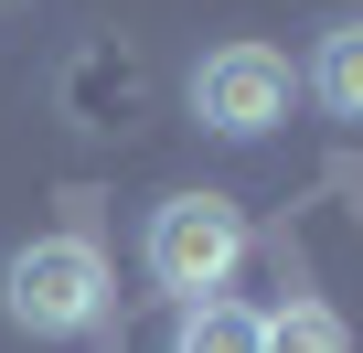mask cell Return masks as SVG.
<instances>
[{
  "label": "cell",
  "mask_w": 363,
  "mask_h": 353,
  "mask_svg": "<svg viewBox=\"0 0 363 353\" xmlns=\"http://www.w3.org/2000/svg\"><path fill=\"white\" fill-rule=\"evenodd\" d=\"M0 310H11L33 342H75L107 321V257L86 236H33L11 268H0Z\"/></svg>",
  "instance_id": "cell-1"
},
{
  "label": "cell",
  "mask_w": 363,
  "mask_h": 353,
  "mask_svg": "<svg viewBox=\"0 0 363 353\" xmlns=\"http://www.w3.org/2000/svg\"><path fill=\"white\" fill-rule=\"evenodd\" d=\"M139 257H150V278H160L182 310H193V300H225V278L246 268V214H235L225 193H171V204H150Z\"/></svg>",
  "instance_id": "cell-2"
},
{
  "label": "cell",
  "mask_w": 363,
  "mask_h": 353,
  "mask_svg": "<svg viewBox=\"0 0 363 353\" xmlns=\"http://www.w3.org/2000/svg\"><path fill=\"white\" fill-rule=\"evenodd\" d=\"M289 97H299V75H289V54H267V43H214V54L193 65V118H203L214 139H267V129H289Z\"/></svg>",
  "instance_id": "cell-3"
},
{
  "label": "cell",
  "mask_w": 363,
  "mask_h": 353,
  "mask_svg": "<svg viewBox=\"0 0 363 353\" xmlns=\"http://www.w3.org/2000/svg\"><path fill=\"white\" fill-rule=\"evenodd\" d=\"M299 86L320 97V118H342V129H363V22H331Z\"/></svg>",
  "instance_id": "cell-4"
},
{
  "label": "cell",
  "mask_w": 363,
  "mask_h": 353,
  "mask_svg": "<svg viewBox=\"0 0 363 353\" xmlns=\"http://www.w3.org/2000/svg\"><path fill=\"white\" fill-rule=\"evenodd\" d=\"M257 353H352V332L331 300H289V310H257Z\"/></svg>",
  "instance_id": "cell-5"
},
{
  "label": "cell",
  "mask_w": 363,
  "mask_h": 353,
  "mask_svg": "<svg viewBox=\"0 0 363 353\" xmlns=\"http://www.w3.org/2000/svg\"><path fill=\"white\" fill-rule=\"evenodd\" d=\"M171 353H257V310L246 300H193L171 332Z\"/></svg>",
  "instance_id": "cell-6"
},
{
  "label": "cell",
  "mask_w": 363,
  "mask_h": 353,
  "mask_svg": "<svg viewBox=\"0 0 363 353\" xmlns=\"http://www.w3.org/2000/svg\"><path fill=\"white\" fill-rule=\"evenodd\" d=\"M0 11H11V0H0Z\"/></svg>",
  "instance_id": "cell-7"
}]
</instances>
